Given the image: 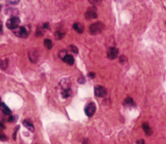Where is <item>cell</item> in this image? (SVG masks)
<instances>
[{
  "label": "cell",
  "instance_id": "cell-23",
  "mask_svg": "<svg viewBox=\"0 0 166 144\" xmlns=\"http://www.w3.org/2000/svg\"><path fill=\"white\" fill-rule=\"evenodd\" d=\"M88 76H89V77H91V78H94V73H89V74H88Z\"/></svg>",
  "mask_w": 166,
  "mask_h": 144
},
{
  "label": "cell",
  "instance_id": "cell-18",
  "mask_svg": "<svg viewBox=\"0 0 166 144\" xmlns=\"http://www.w3.org/2000/svg\"><path fill=\"white\" fill-rule=\"evenodd\" d=\"M68 54H67V52H66V50H63V51H61L60 52V57L63 60L66 56H67Z\"/></svg>",
  "mask_w": 166,
  "mask_h": 144
},
{
  "label": "cell",
  "instance_id": "cell-19",
  "mask_svg": "<svg viewBox=\"0 0 166 144\" xmlns=\"http://www.w3.org/2000/svg\"><path fill=\"white\" fill-rule=\"evenodd\" d=\"M68 48H70V50L73 52V53H75V54H78V49H77V48L76 47H75V46H73V45H71V46H69Z\"/></svg>",
  "mask_w": 166,
  "mask_h": 144
},
{
  "label": "cell",
  "instance_id": "cell-5",
  "mask_svg": "<svg viewBox=\"0 0 166 144\" xmlns=\"http://www.w3.org/2000/svg\"><path fill=\"white\" fill-rule=\"evenodd\" d=\"M94 93H95V96L99 97H105L106 95V88H104L101 85H97L94 87Z\"/></svg>",
  "mask_w": 166,
  "mask_h": 144
},
{
  "label": "cell",
  "instance_id": "cell-10",
  "mask_svg": "<svg viewBox=\"0 0 166 144\" xmlns=\"http://www.w3.org/2000/svg\"><path fill=\"white\" fill-rule=\"evenodd\" d=\"M24 127L25 128H27L31 132H33L34 130H35V128H34V125H33V124H32V122L29 120V119H26V120H24Z\"/></svg>",
  "mask_w": 166,
  "mask_h": 144
},
{
  "label": "cell",
  "instance_id": "cell-12",
  "mask_svg": "<svg viewBox=\"0 0 166 144\" xmlns=\"http://www.w3.org/2000/svg\"><path fill=\"white\" fill-rule=\"evenodd\" d=\"M63 61L68 65H73L75 63V59H74V57H73L72 55H69V54H68V55L63 59Z\"/></svg>",
  "mask_w": 166,
  "mask_h": 144
},
{
  "label": "cell",
  "instance_id": "cell-7",
  "mask_svg": "<svg viewBox=\"0 0 166 144\" xmlns=\"http://www.w3.org/2000/svg\"><path fill=\"white\" fill-rule=\"evenodd\" d=\"M0 111L7 116H10L11 114V111L10 110V108L4 103H0Z\"/></svg>",
  "mask_w": 166,
  "mask_h": 144
},
{
  "label": "cell",
  "instance_id": "cell-2",
  "mask_svg": "<svg viewBox=\"0 0 166 144\" xmlns=\"http://www.w3.org/2000/svg\"><path fill=\"white\" fill-rule=\"evenodd\" d=\"M20 24V19L16 16H12L6 22V26L10 30H16Z\"/></svg>",
  "mask_w": 166,
  "mask_h": 144
},
{
  "label": "cell",
  "instance_id": "cell-1",
  "mask_svg": "<svg viewBox=\"0 0 166 144\" xmlns=\"http://www.w3.org/2000/svg\"><path fill=\"white\" fill-rule=\"evenodd\" d=\"M104 24L101 22H97L94 23L93 24H91L89 27V33L92 35H97L102 32V30H104Z\"/></svg>",
  "mask_w": 166,
  "mask_h": 144
},
{
  "label": "cell",
  "instance_id": "cell-11",
  "mask_svg": "<svg viewBox=\"0 0 166 144\" xmlns=\"http://www.w3.org/2000/svg\"><path fill=\"white\" fill-rule=\"evenodd\" d=\"M73 28H74V30H76V32L80 33V34L83 32V30H84V26H83L82 24L79 23H75V24L73 25Z\"/></svg>",
  "mask_w": 166,
  "mask_h": 144
},
{
  "label": "cell",
  "instance_id": "cell-21",
  "mask_svg": "<svg viewBox=\"0 0 166 144\" xmlns=\"http://www.w3.org/2000/svg\"><path fill=\"white\" fill-rule=\"evenodd\" d=\"M91 4H100L101 2L100 1H90Z\"/></svg>",
  "mask_w": 166,
  "mask_h": 144
},
{
  "label": "cell",
  "instance_id": "cell-22",
  "mask_svg": "<svg viewBox=\"0 0 166 144\" xmlns=\"http://www.w3.org/2000/svg\"><path fill=\"white\" fill-rule=\"evenodd\" d=\"M137 143L138 144H145V141H144V140H139V141H138V142H137Z\"/></svg>",
  "mask_w": 166,
  "mask_h": 144
},
{
  "label": "cell",
  "instance_id": "cell-20",
  "mask_svg": "<svg viewBox=\"0 0 166 144\" xmlns=\"http://www.w3.org/2000/svg\"><path fill=\"white\" fill-rule=\"evenodd\" d=\"M8 4H16L19 3V1H7Z\"/></svg>",
  "mask_w": 166,
  "mask_h": 144
},
{
  "label": "cell",
  "instance_id": "cell-6",
  "mask_svg": "<svg viewBox=\"0 0 166 144\" xmlns=\"http://www.w3.org/2000/svg\"><path fill=\"white\" fill-rule=\"evenodd\" d=\"M118 54H119V50L116 48H110L107 52V57L111 60L117 58Z\"/></svg>",
  "mask_w": 166,
  "mask_h": 144
},
{
  "label": "cell",
  "instance_id": "cell-13",
  "mask_svg": "<svg viewBox=\"0 0 166 144\" xmlns=\"http://www.w3.org/2000/svg\"><path fill=\"white\" fill-rule=\"evenodd\" d=\"M71 94V91H70V88H66V89H62V92H61V96L63 97L64 98H67L70 96Z\"/></svg>",
  "mask_w": 166,
  "mask_h": 144
},
{
  "label": "cell",
  "instance_id": "cell-16",
  "mask_svg": "<svg viewBox=\"0 0 166 144\" xmlns=\"http://www.w3.org/2000/svg\"><path fill=\"white\" fill-rule=\"evenodd\" d=\"M64 36V33L61 32V31H58V32L56 33V35H55V37L56 38V39H58V40H60L61 39L62 37Z\"/></svg>",
  "mask_w": 166,
  "mask_h": 144
},
{
  "label": "cell",
  "instance_id": "cell-24",
  "mask_svg": "<svg viewBox=\"0 0 166 144\" xmlns=\"http://www.w3.org/2000/svg\"><path fill=\"white\" fill-rule=\"evenodd\" d=\"M2 30V23H1V22H0V30Z\"/></svg>",
  "mask_w": 166,
  "mask_h": 144
},
{
  "label": "cell",
  "instance_id": "cell-15",
  "mask_svg": "<svg viewBox=\"0 0 166 144\" xmlns=\"http://www.w3.org/2000/svg\"><path fill=\"white\" fill-rule=\"evenodd\" d=\"M44 46H45V48H48V49H50V48H52L53 43H52L51 40H49V39H46V40H44Z\"/></svg>",
  "mask_w": 166,
  "mask_h": 144
},
{
  "label": "cell",
  "instance_id": "cell-8",
  "mask_svg": "<svg viewBox=\"0 0 166 144\" xmlns=\"http://www.w3.org/2000/svg\"><path fill=\"white\" fill-rule=\"evenodd\" d=\"M142 128L144 129V131H145V133L146 136H151V134H152V129L150 127V125H149L148 123H144L143 125H142Z\"/></svg>",
  "mask_w": 166,
  "mask_h": 144
},
{
  "label": "cell",
  "instance_id": "cell-3",
  "mask_svg": "<svg viewBox=\"0 0 166 144\" xmlns=\"http://www.w3.org/2000/svg\"><path fill=\"white\" fill-rule=\"evenodd\" d=\"M95 111H96V105L93 102L88 103L85 107V113L89 117L93 116V114L95 113Z\"/></svg>",
  "mask_w": 166,
  "mask_h": 144
},
{
  "label": "cell",
  "instance_id": "cell-17",
  "mask_svg": "<svg viewBox=\"0 0 166 144\" xmlns=\"http://www.w3.org/2000/svg\"><path fill=\"white\" fill-rule=\"evenodd\" d=\"M0 140L1 141H6L7 140V137H6V136L0 130Z\"/></svg>",
  "mask_w": 166,
  "mask_h": 144
},
{
  "label": "cell",
  "instance_id": "cell-9",
  "mask_svg": "<svg viewBox=\"0 0 166 144\" xmlns=\"http://www.w3.org/2000/svg\"><path fill=\"white\" fill-rule=\"evenodd\" d=\"M85 16H86L87 19L89 20V19H93V18H97L98 15H97V13L94 10H89V11H87Z\"/></svg>",
  "mask_w": 166,
  "mask_h": 144
},
{
  "label": "cell",
  "instance_id": "cell-4",
  "mask_svg": "<svg viewBox=\"0 0 166 144\" xmlns=\"http://www.w3.org/2000/svg\"><path fill=\"white\" fill-rule=\"evenodd\" d=\"M14 33L16 36L21 37V38H26L29 35V32L26 29V27L22 26V27H18L17 29H16L14 30Z\"/></svg>",
  "mask_w": 166,
  "mask_h": 144
},
{
  "label": "cell",
  "instance_id": "cell-14",
  "mask_svg": "<svg viewBox=\"0 0 166 144\" xmlns=\"http://www.w3.org/2000/svg\"><path fill=\"white\" fill-rule=\"evenodd\" d=\"M124 105H126V106H132V105H134V102L133 100V98L131 97H126L124 101Z\"/></svg>",
  "mask_w": 166,
  "mask_h": 144
}]
</instances>
